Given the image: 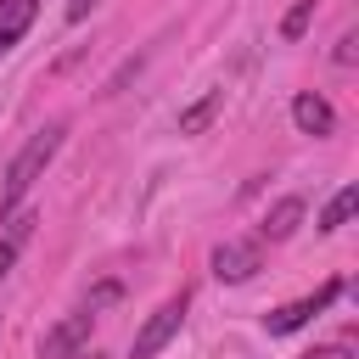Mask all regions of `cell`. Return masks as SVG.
<instances>
[{
	"mask_svg": "<svg viewBox=\"0 0 359 359\" xmlns=\"http://www.w3.org/2000/svg\"><path fill=\"white\" fill-rule=\"evenodd\" d=\"M353 208H359V185H342V191L325 202V213H320V230H342Z\"/></svg>",
	"mask_w": 359,
	"mask_h": 359,
	"instance_id": "8fae6325",
	"label": "cell"
},
{
	"mask_svg": "<svg viewBox=\"0 0 359 359\" xmlns=\"http://www.w3.org/2000/svg\"><path fill=\"white\" fill-rule=\"evenodd\" d=\"M292 123H297L303 135H314V140H320V135H331V129H337V112H331V101H325V95L303 90V95L292 101Z\"/></svg>",
	"mask_w": 359,
	"mask_h": 359,
	"instance_id": "8992f818",
	"label": "cell"
},
{
	"mask_svg": "<svg viewBox=\"0 0 359 359\" xmlns=\"http://www.w3.org/2000/svg\"><path fill=\"white\" fill-rule=\"evenodd\" d=\"M112 297H118V280H107L90 303H79V309H73V314H67V320L45 337V359H67V353L84 342V331H90V320H95V309H101V303H112Z\"/></svg>",
	"mask_w": 359,
	"mask_h": 359,
	"instance_id": "277c9868",
	"label": "cell"
},
{
	"mask_svg": "<svg viewBox=\"0 0 359 359\" xmlns=\"http://www.w3.org/2000/svg\"><path fill=\"white\" fill-rule=\"evenodd\" d=\"M314 6H320V0H297V6L286 11V22H280V39H303V34H309V17H314Z\"/></svg>",
	"mask_w": 359,
	"mask_h": 359,
	"instance_id": "7c38bea8",
	"label": "cell"
},
{
	"mask_svg": "<svg viewBox=\"0 0 359 359\" xmlns=\"http://www.w3.org/2000/svg\"><path fill=\"white\" fill-rule=\"evenodd\" d=\"M219 107H224V90H208L196 107H185V112H180V135H202V129L219 118Z\"/></svg>",
	"mask_w": 359,
	"mask_h": 359,
	"instance_id": "30bf717a",
	"label": "cell"
},
{
	"mask_svg": "<svg viewBox=\"0 0 359 359\" xmlns=\"http://www.w3.org/2000/svg\"><path fill=\"white\" fill-rule=\"evenodd\" d=\"M185 309H191V297L185 292H174V297H163L151 314H146V325L135 331V342H129V359H157L174 337H180V325H185Z\"/></svg>",
	"mask_w": 359,
	"mask_h": 359,
	"instance_id": "7a4b0ae2",
	"label": "cell"
},
{
	"mask_svg": "<svg viewBox=\"0 0 359 359\" xmlns=\"http://www.w3.org/2000/svg\"><path fill=\"white\" fill-rule=\"evenodd\" d=\"M353 45H359V34H353V28H348V34H342V39H337V67H353V56H359V50H353Z\"/></svg>",
	"mask_w": 359,
	"mask_h": 359,
	"instance_id": "5bb4252c",
	"label": "cell"
},
{
	"mask_svg": "<svg viewBox=\"0 0 359 359\" xmlns=\"http://www.w3.org/2000/svg\"><path fill=\"white\" fill-rule=\"evenodd\" d=\"M6 224H11V230L0 236V280L11 275V264H17V252H22L28 230H34V213H28V208H11V213H6Z\"/></svg>",
	"mask_w": 359,
	"mask_h": 359,
	"instance_id": "ba28073f",
	"label": "cell"
},
{
	"mask_svg": "<svg viewBox=\"0 0 359 359\" xmlns=\"http://www.w3.org/2000/svg\"><path fill=\"white\" fill-rule=\"evenodd\" d=\"M90 6H95V0H67V22H84V17H90Z\"/></svg>",
	"mask_w": 359,
	"mask_h": 359,
	"instance_id": "9a60e30c",
	"label": "cell"
},
{
	"mask_svg": "<svg viewBox=\"0 0 359 359\" xmlns=\"http://www.w3.org/2000/svg\"><path fill=\"white\" fill-rule=\"evenodd\" d=\"M297 359H353V342H325V348H309Z\"/></svg>",
	"mask_w": 359,
	"mask_h": 359,
	"instance_id": "4fadbf2b",
	"label": "cell"
},
{
	"mask_svg": "<svg viewBox=\"0 0 359 359\" xmlns=\"http://www.w3.org/2000/svg\"><path fill=\"white\" fill-rule=\"evenodd\" d=\"M34 17H39V0H0V56L34 28Z\"/></svg>",
	"mask_w": 359,
	"mask_h": 359,
	"instance_id": "52a82bcc",
	"label": "cell"
},
{
	"mask_svg": "<svg viewBox=\"0 0 359 359\" xmlns=\"http://www.w3.org/2000/svg\"><path fill=\"white\" fill-rule=\"evenodd\" d=\"M264 269V247L258 241H224L213 247V275L219 280H252Z\"/></svg>",
	"mask_w": 359,
	"mask_h": 359,
	"instance_id": "5b68a950",
	"label": "cell"
},
{
	"mask_svg": "<svg viewBox=\"0 0 359 359\" xmlns=\"http://www.w3.org/2000/svg\"><path fill=\"white\" fill-rule=\"evenodd\" d=\"M342 297V280H325L320 292H309V297H292V303H280L275 314H264V325H269V337H286V331H303L314 314H325L331 303Z\"/></svg>",
	"mask_w": 359,
	"mask_h": 359,
	"instance_id": "3957f363",
	"label": "cell"
},
{
	"mask_svg": "<svg viewBox=\"0 0 359 359\" xmlns=\"http://www.w3.org/2000/svg\"><path fill=\"white\" fill-rule=\"evenodd\" d=\"M62 135H67V123H62V118L28 135V146H22V151L11 157V168H6V185H0V213L22 208V196L34 191V180H39V174L50 168V157L62 151Z\"/></svg>",
	"mask_w": 359,
	"mask_h": 359,
	"instance_id": "6da1fadb",
	"label": "cell"
},
{
	"mask_svg": "<svg viewBox=\"0 0 359 359\" xmlns=\"http://www.w3.org/2000/svg\"><path fill=\"white\" fill-rule=\"evenodd\" d=\"M297 224H303V196H280V202L264 213V236H269V241H286Z\"/></svg>",
	"mask_w": 359,
	"mask_h": 359,
	"instance_id": "9c48e42d",
	"label": "cell"
}]
</instances>
